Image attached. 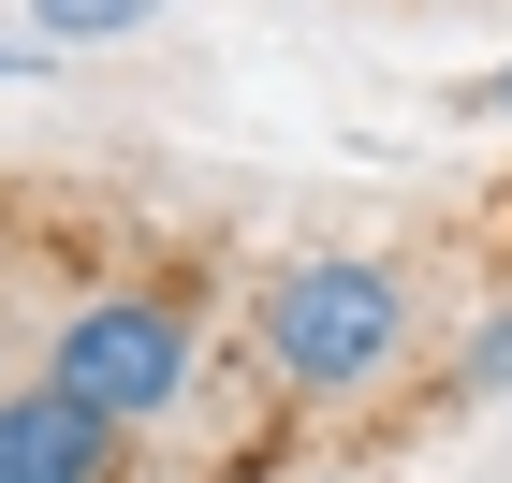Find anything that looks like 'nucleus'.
Returning <instances> with one entry per match:
<instances>
[{"label": "nucleus", "mask_w": 512, "mask_h": 483, "mask_svg": "<svg viewBox=\"0 0 512 483\" xmlns=\"http://www.w3.org/2000/svg\"><path fill=\"white\" fill-rule=\"evenodd\" d=\"M410 352H425V279L395 249H278L235 322L249 396L278 410H366L381 381H410Z\"/></svg>", "instance_id": "obj_1"}, {"label": "nucleus", "mask_w": 512, "mask_h": 483, "mask_svg": "<svg viewBox=\"0 0 512 483\" xmlns=\"http://www.w3.org/2000/svg\"><path fill=\"white\" fill-rule=\"evenodd\" d=\"M30 381H59L74 410H103V425H132V440H161V425L205 396V279H161V264L88 279L74 308L44 322V366H30Z\"/></svg>", "instance_id": "obj_2"}, {"label": "nucleus", "mask_w": 512, "mask_h": 483, "mask_svg": "<svg viewBox=\"0 0 512 483\" xmlns=\"http://www.w3.org/2000/svg\"><path fill=\"white\" fill-rule=\"evenodd\" d=\"M0 483H147V440L74 410L59 381H0Z\"/></svg>", "instance_id": "obj_3"}, {"label": "nucleus", "mask_w": 512, "mask_h": 483, "mask_svg": "<svg viewBox=\"0 0 512 483\" xmlns=\"http://www.w3.org/2000/svg\"><path fill=\"white\" fill-rule=\"evenodd\" d=\"M15 15H30L44 59H74V44H132V30H161L176 0H15Z\"/></svg>", "instance_id": "obj_4"}, {"label": "nucleus", "mask_w": 512, "mask_h": 483, "mask_svg": "<svg viewBox=\"0 0 512 483\" xmlns=\"http://www.w3.org/2000/svg\"><path fill=\"white\" fill-rule=\"evenodd\" d=\"M439 396H469V410H498V396H512V279H498V308H483V322H454Z\"/></svg>", "instance_id": "obj_5"}, {"label": "nucleus", "mask_w": 512, "mask_h": 483, "mask_svg": "<svg viewBox=\"0 0 512 483\" xmlns=\"http://www.w3.org/2000/svg\"><path fill=\"white\" fill-rule=\"evenodd\" d=\"M454 118H469V132H512V59H498V74H454Z\"/></svg>", "instance_id": "obj_6"}, {"label": "nucleus", "mask_w": 512, "mask_h": 483, "mask_svg": "<svg viewBox=\"0 0 512 483\" xmlns=\"http://www.w3.org/2000/svg\"><path fill=\"white\" fill-rule=\"evenodd\" d=\"M0 74H44V44H30V30H0Z\"/></svg>", "instance_id": "obj_7"}]
</instances>
